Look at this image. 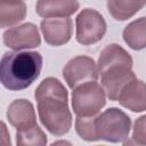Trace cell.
Segmentation results:
<instances>
[{
	"instance_id": "cell-1",
	"label": "cell",
	"mask_w": 146,
	"mask_h": 146,
	"mask_svg": "<svg viewBox=\"0 0 146 146\" xmlns=\"http://www.w3.org/2000/svg\"><path fill=\"white\" fill-rule=\"evenodd\" d=\"M34 97L39 119L47 131L55 137L67 133L72 127V114L64 84L56 78H46L36 87Z\"/></svg>"
},
{
	"instance_id": "cell-2",
	"label": "cell",
	"mask_w": 146,
	"mask_h": 146,
	"mask_svg": "<svg viewBox=\"0 0 146 146\" xmlns=\"http://www.w3.org/2000/svg\"><path fill=\"white\" fill-rule=\"evenodd\" d=\"M42 62L38 51L5 52L0 62L1 84L11 91L26 89L40 75Z\"/></svg>"
},
{
	"instance_id": "cell-3",
	"label": "cell",
	"mask_w": 146,
	"mask_h": 146,
	"mask_svg": "<svg viewBox=\"0 0 146 146\" xmlns=\"http://www.w3.org/2000/svg\"><path fill=\"white\" fill-rule=\"evenodd\" d=\"M131 128L130 117L116 107L105 110L95 117V135L97 140L125 143Z\"/></svg>"
},
{
	"instance_id": "cell-4",
	"label": "cell",
	"mask_w": 146,
	"mask_h": 146,
	"mask_svg": "<svg viewBox=\"0 0 146 146\" xmlns=\"http://www.w3.org/2000/svg\"><path fill=\"white\" fill-rule=\"evenodd\" d=\"M106 104L104 88L97 81L86 82L72 91V108L76 116H91L100 112Z\"/></svg>"
},
{
	"instance_id": "cell-5",
	"label": "cell",
	"mask_w": 146,
	"mask_h": 146,
	"mask_svg": "<svg viewBox=\"0 0 146 146\" xmlns=\"http://www.w3.org/2000/svg\"><path fill=\"white\" fill-rule=\"evenodd\" d=\"M106 22L96 9H82L75 18V38L83 46L97 43L106 33Z\"/></svg>"
},
{
	"instance_id": "cell-6",
	"label": "cell",
	"mask_w": 146,
	"mask_h": 146,
	"mask_svg": "<svg viewBox=\"0 0 146 146\" xmlns=\"http://www.w3.org/2000/svg\"><path fill=\"white\" fill-rule=\"evenodd\" d=\"M63 76L73 90L80 84L97 81L99 73L95 60L88 56H76L70 59L63 68Z\"/></svg>"
},
{
	"instance_id": "cell-7",
	"label": "cell",
	"mask_w": 146,
	"mask_h": 146,
	"mask_svg": "<svg viewBox=\"0 0 146 146\" xmlns=\"http://www.w3.org/2000/svg\"><path fill=\"white\" fill-rule=\"evenodd\" d=\"M3 44L15 51L32 49L41 43L39 30L33 23H24L6 30L2 34Z\"/></svg>"
},
{
	"instance_id": "cell-8",
	"label": "cell",
	"mask_w": 146,
	"mask_h": 146,
	"mask_svg": "<svg viewBox=\"0 0 146 146\" xmlns=\"http://www.w3.org/2000/svg\"><path fill=\"white\" fill-rule=\"evenodd\" d=\"M44 41L50 46H63L71 40L73 23L68 17H48L40 23Z\"/></svg>"
},
{
	"instance_id": "cell-9",
	"label": "cell",
	"mask_w": 146,
	"mask_h": 146,
	"mask_svg": "<svg viewBox=\"0 0 146 146\" xmlns=\"http://www.w3.org/2000/svg\"><path fill=\"white\" fill-rule=\"evenodd\" d=\"M117 102L132 112L146 111V83L137 78L131 80L120 91Z\"/></svg>"
},
{
	"instance_id": "cell-10",
	"label": "cell",
	"mask_w": 146,
	"mask_h": 146,
	"mask_svg": "<svg viewBox=\"0 0 146 146\" xmlns=\"http://www.w3.org/2000/svg\"><path fill=\"white\" fill-rule=\"evenodd\" d=\"M7 119L16 130H24L36 125L34 106L26 99L14 100L7 110Z\"/></svg>"
},
{
	"instance_id": "cell-11",
	"label": "cell",
	"mask_w": 146,
	"mask_h": 146,
	"mask_svg": "<svg viewBox=\"0 0 146 146\" xmlns=\"http://www.w3.org/2000/svg\"><path fill=\"white\" fill-rule=\"evenodd\" d=\"M80 8L78 0H38L35 11L43 18L70 17Z\"/></svg>"
},
{
	"instance_id": "cell-12",
	"label": "cell",
	"mask_w": 146,
	"mask_h": 146,
	"mask_svg": "<svg viewBox=\"0 0 146 146\" xmlns=\"http://www.w3.org/2000/svg\"><path fill=\"white\" fill-rule=\"evenodd\" d=\"M132 64H133L132 57L125 49H123L121 46L116 43H111L100 51L97 67H98V73H102L103 71L113 66L132 67Z\"/></svg>"
},
{
	"instance_id": "cell-13",
	"label": "cell",
	"mask_w": 146,
	"mask_h": 146,
	"mask_svg": "<svg viewBox=\"0 0 146 146\" xmlns=\"http://www.w3.org/2000/svg\"><path fill=\"white\" fill-rule=\"evenodd\" d=\"M26 16V5L22 0L0 1V26L10 27L21 23Z\"/></svg>"
},
{
	"instance_id": "cell-14",
	"label": "cell",
	"mask_w": 146,
	"mask_h": 146,
	"mask_svg": "<svg viewBox=\"0 0 146 146\" xmlns=\"http://www.w3.org/2000/svg\"><path fill=\"white\" fill-rule=\"evenodd\" d=\"M122 36L124 42L133 50H141L146 48V17H140L129 23Z\"/></svg>"
},
{
	"instance_id": "cell-15",
	"label": "cell",
	"mask_w": 146,
	"mask_h": 146,
	"mask_svg": "<svg viewBox=\"0 0 146 146\" xmlns=\"http://www.w3.org/2000/svg\"><path fill=\"white\" fill-rule=\"evenodd\" d=\"M146 6V0H107V10L116 21H127Z\"/></svg>"
},
{
	"instance_id": "cell-16",
	"label": "cell",
	"mask_w": 146,
	"mask_h": 146,
	"mask_svg": "<svg viewBox=\"0 0 146 146\" xmlns=\"http://www.w3.org/2000/svg\"><path fill=\"white\" fill-rule=\"evenodd\" d=\"M16 144L19 146H42L47 144V136L36 124L24 130H16Z\"/></svg>"
},
{
	"instance_id": "cell-17",
	"label": "cell",
	"mask_w": 146,
	"mask_h": 146,
	"mask_svg": "<svg viewBox=\"0 0 146 146\" xmlns=\"http://www.w3.org/2000/svg\"><path fill=\"white\" fill-rule=\"evenodd\" d=\"M97 115V114H96ZM96 115L91 116H76L75 120V131L86 141H96L95 135V117Z\"/></svg>"
},
{
	"instance_id": "cell-18",
	"label": "cell",
	"mask_w": 146,
	"mask_h": 146,
	"mask_svg": "<svg viewBox=\"0 0 146 146\" xmlns=\"http://www.w3.org/2000/svg\"><path fill=\"white\" fill-rule=\"evenodd\" d=\"M132 141L137 145H146V114L139 116L135 121Z\"/></svg>"
}]
</instances>
